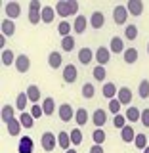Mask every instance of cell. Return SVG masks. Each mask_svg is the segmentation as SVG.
<instances>
[{"mask_svg":"<svg viewBox=\"0 0 149 153\" xmlns=\"http://www.w3.org/2000/svg\"><path fill=\"white\" fill-rule=\"evenodd\" d=\"M69 8H71V16H75L79 12V2L76 0H69Z\"/></svg>","mask_w":149,"mask_h":153,"instance_id":"obj_48","label":"cell"},{"mask_svg":"<svg viewBox=\"0 0 149 153\" xmlns=\"http://www.w3.org/2000/svg\"><path fill=\"white\" fill-rule=\"evenodd\" d=\"M57 115H59V119L63 123H69L71 119L75 117V111H73V107H71L69 103H61L59 107H57Z\"/></svg>","mask_w":149,"mask_h":153,"instance_id":"obj_3","label":"cell"},{"mask_svg":"<svg viewBox=\"0 0 149 153\" xmlns=\"http://www.w3.org/2000/svg\"><path fill=\"white\" fill-rule=\"evenodd\" d=\"M124 42H122V38H119V36H113L111 38V52H115V54H124Z\"/></svg>","mask_w":149,"mask_h":153,"instance_id":"obj_23","label":"cell"},{"mask_svg":"<svg viewBox=\"0 0 149 153\" xmlns=\"http://www.w3.org/2000/svg\"><path fill=\"white\" fill-rule=\"evenodd\" d=\"M75 121H76V124H86L88 123V111H86L84 107H80V109H76L75 111Z\"/></svg>","mask_w":149,"mask_h":153,"instance_id":"obj_28","label":"cell"},{"mask_svg":"<svg viewBox=\"0 0 149 153\" xmlns=\"http://www.w3.org/2000/svg\"><path fill=\"white\" fill-rule=\"evenodd\" d=\"M92 123H94L98 128H102L103 124L107 123V113H105L103 109H96L94 115H92Z\"/></svg>","mask_w":149,"mask_h":153,"instance_id":"obj_13","label":"cell"},{"mask_svg":"<svg viewBox=\"0 0 149 153\" xmlns=\"http://www.w3.org/2000/svg\"><path fill=\"white\" fill-rule=\"evenodd\" d=\"M57 33L61 35V38H65V36H69V33H71V23L69 21H61L59 25H57Z\"/></svg>","mask_w":149,"mask_h":153,"instance_id":"obj_33","label":"cell"},{"mask_svg":"<svg viewBox=\"0 0 149 153\" xmlns=\"http://www.w3.org/2000/svg\"><path fill=\"white\" fill-rule=\"evenodd\" d=\"M12 119H16L13 117V107L12 105H2V121L8 124Z\"/></svg>","mask_w":149,"mask_h":153,"instance_id":"obj_29","label":"cell"},{"mask_svg":"<svg viewBox=\"0 0 149 153\" xmlns=\"http://www.w3.org/2000/svg\"><path fill=\"white\" fill-rule=\"evenodd\" d=\"M19 121H21V124H23L25 128H33V124H35V123H33V121H35V117H33L31 113L23 111V113H21V117H19Z\"/></svg>","mask_w":149,"mask_h":153,"instance_id":"obj_30","label":"cell"},{"mask_svg":"<svg viewBox=\"0 0 149 153\" xmlns=\"http://www.w3.org/2000/svg\"><path fill=\"white\" fill-rule=\"evenodd\" d=\"M102 92H103V96H105L107 100H113L115 96H117L119 90H117V86H115L113 82H105V84H103V88H102Z\"/></svg>","mask_w":149,"mask_h":153,"instance_id":"obj_24","label":"cell"},{"mask_svg":"<svg viewBox=\"0 0 149 153\" xmlns=\"http://www.w3.org/2000/svg\"><path fill=\"white\" fill-rule=\"evenodd\" d=\"M143 153H149V146H147V147H145V149H143Z\"/></svg>","mask_w":149,"mask_h":153,"instance_id":"obj_52","label":"cell"},{"mask_svg":"<svg viewBox=\"0 0 149 153\" xmlns=\"http://www.w3.org/2000/svg\"><path fill=\"white\" fill-rule=\"evenodd\" d=\"M13 65H16V69L19 73H27L29 67H31V59H29V56H25V54H19L16 57V63Z\"/></svg>","mask_w":149,"mask_h":153,"instance_id":"obj_5","label":"cell"},{"mask_svg":"<svg viewBox=\"0 0 149 153\" xmlns=\"http://www.w3.org/2000/svg\"><path fill=\"white\" fill-rule=\"evenodd\" d=\"M124 36H126L128 40H136L138 38V27L136 25H128L124 29Z\"/></svg>","mask_w":149,"mask_h":153,"instance_id":"obj_37","label":"cell"},{"mask_svg":"<svg viewBox=\"0 0 149 153\" xmlns=\"http://www.w3.org/2000/svg\"><path fill=\"white\" fill-rule=\"evenodd\" d=\"M40 146L44 151H54L56 149V136L52 132H44L40 136Z\"/></svg>","mask_w":149,"mask_h":153,"instance_id":"obj_1","label":"cell"},{"mask_svg":"<svg viewBox=\"0 0 149 153\" xmlns=\"http://www.w3.org/2000/svg\"><path fill=\"white\" fill-rule=\"evenodd\" d=\"M61 48H63L65 52H71V50L75 48V38L71 36V35L65 36V38H61Z\"/></svg>","mask_w":149,"mask_h":153,"instance_id":"obj_36","label":"cell"},{"mask_svg":"<svg viewBox=\"0 0 149 153\" xmlns=\"http://www.w3.org/2000/svg\"><path fill=\"white\" fill-rule=\"evenodd\" d=\"M0 46H6V36H4V35L0 36Z\"/></svg>","mask_w":149,"mask_h":153,"instance_id":"obj_50","label":"cell"},{"mask_svg":"<svg viewBox=\"0 0 149 153\" xmlns=\"http://www.w3.org/2000/svg\"><path fill=\"white\" fill-rule=\"evenodd\" d=\"M71 142H73L75 146H79V143H82V132H80L79 128H75V130H71Z\"/></svg>","mask_w":149,"mask_h":153,"instance_id":"obj_42","label":"cell"},{"mask_svg":"<svg viewBox=\"0 0 149 153\" xmlns=\"http://www.w3.org/2000/svg\"><path fill=\"white\" fill-rule=\"evenodd\" d=\"M124 117H126V121H130V123H136V121H140V117H142V111L138 107H128L126 109V113H124Z\"/></svg>","mask_w":149,"mask_h":153,"instance_id":"obj_26","label":"cell"},{"mask_svg":"<svg viewBox=\"0 0 149 153\" xmlns=\"http://www.w3.org/2000/svg\"><path fill=\"white\" fill-rule=\"evenodd\" d=\"M134 146H136L138 149H145V147H147V136H145V134H136Z\"/></svg>","mask_w":149,"mask_h":153,"instance_id":"obj_34","label":"cell"},{"mask_svg":"<svg viewBox=\"0 0 149 153\" xmlns=\"http://www.w3.org/2000/svg\"><path fill=\"white\" fill-rule=\"evenodd\" d=\"M16 57H17V56H13L12 50H2V63H4V65L16 63Z\"/></svg>","mask_w":149,"mask_h":153,"instance_id":"obj_32","label":"cell"},{"mask_svg":"<svg viewBox=\"0 0 149 153\" xmlns=\"http://www.w3.org/2000/svg\"><path fill=\"white\" fill-rule=\"evenodd\" d=\"M29 21H31L33 25L40 23V21H42V16H40V12H35V10H29Z\"/></svg>","mask_w":149,"mask_h":153,"instance_id":"obj_44","label":"cell"},{"mask_svg":"<svg viewBox=\"0 0 149 153\" xmlns=\"http://www.w3.org/2000/svg\"><path fill=\"white\" fill-rule=\"evenodd\" d=\"M122 57H124V61H126V63H136L138 61V50L136 48H126V50H124V54H122Z\"/></svg>","mask_w":149,"mask_h":153,"instance_id":"obj_25","label":"cell"},{"mask_svg":"<svg viewBox=\"0 0 149 153\" xmlns=\"http://www.w3.org/2000/svg\"><path fill=\"white\" fill-rule=\"evenodd\" d=\"M76 79H79V71H76V67L75 65H65L63 67V80H65V82H75V80Z\"/></svg>","mask_w":149,"mask_h":153,"instance_id":"obj_8","label":"cell"},{"mask_svg":"<svg viewBox=\"0 0 149 153\" xmlns=\"http://www.w3.org/2000/svg\"><path fill=\"white\" fill-rule=\"evenodd\" d=\"M117 100H119L122 105H130V103H132V90L128 88V86H122V88H119Z\"/></svg>","mask_w":149,"mask_h":153,"instance_id":"obj_7","label":"cell"},{"mask_svg":"<svg viewBox=\"0 0 149 153\" xmlns=\"http://www.w3.org/2000/svg\"><path fill=\"white\" fill-rule=\"evenodd\" d=\"M4 12H6L8 19H12V21H13L16 17L21 16V6H19V2H10V4H6Z\"/></svg>","mask_w":149,"mask_h":153,"instance_id":"obj_9","label":"cell"},{"mask_svg":"<svg viewBox=\"0 0 149 153\" xmlns=\"http://www.w3.org/2000/svg\"><path fill=\"white\" fill-rule=\"evenodd\" d=\"M105 23V16L102 12H94L92 16H90V25H92L94 29H102Z\"/></svg>","mask_w":149,"mask_h":153,"instance_id":"obj_19","label":"cell"},{"mask_svg":"<svg viewBox=\"0 0 149 153\" xmlns=\"http://www.w3.org/2000/svg\"><path fill=\"white\" fill-rule=\"evenodd\" d=\"M113 124H115V128H121V130H122V128L126 126V117H124V115H121V113H119V115H115Z\"/></svg>","mask_w":149,"mask_h":153,"instance_id":"obj_40","label":"cell"},{"mask_svg":"<svg viewBox=\"0 0 149 153\" xmlns=\"http://www.w3.org/2000/svg\"><path fill=\"white\" fill-rule=\"evenodd\" d=\"M56 12H57V16H61V17H67V16H71L69 0H59V2L56 4Z\"/></svg>","mask_w":149,"mask_h":153,"instance_id":"obj_17","label":"cell"},{"mask_svg":"<svg viewBox=\"0 0 149 153\" xmlns=\"http://www.w3.org/2000/svg\"><path fill=\"white\" fill-rule=\"evenodd\" d=\"M126 10H128V13H132V16L140 17L142 13H143V2H142V0H128Z\"/></svg>","mask_w":149,"mask_h":153,"instance_id":"obj_6","label":"cell"},{"mask_svg":"<svg viewBox=\"0 0 149 153\" xmlns=\"http://www.w3.org/2000/svg\"><path fill=\"white\" fill-rule=\"evenodd\" d=\"M42 109H44V115H54L56 113L54 98H44V102H42Z\"/></svg>","mask_w":149,"mask_h":153,"instance_id":"obj_27","label":"cell"},{"mask_svg":"<svg viewBox=\"0 0 149 153\" xmlns=\"http://www.w3.org/2000/svg\"><path fill=\"white\" fill-rule=\"evenodd\" d=\"M65 153H79V151H76V149H67Z\"/></svg>","mask_w":149,"mask_h":153,"instance_id":"obj_51","label":"cell"},{"mask_svg":"<svg viewBox=\"0 0 149 153\" xmlns=\"http://www.w3.org/2000/svg\"><path fill=\"white\" fill-rule=\"evenodd\" d=\"M90 153H105L102 146H98V143H94L92 147H90Z\"/></svg>","mask_w":149,"mask_h":153,"instance_id":"obj_49","label":"cell"},{"mask_svg":"<svg viewBox=\"0 0 149 153\" xmlns=\"http://www.w3.org/2000/svg\"><path fill=\"white\" fill-rule=\"evenodd\" d=\"M27 98H29V102L36 103L38 100H40V88H38L36 84H29L27 86Z\"/></svg>","mask_w":149,"mask_h":153,"instance_id":"obj_18","label":"cell"},{"mask_svg":"<svg viewBox=\"0 0 149 153\" xmlns=\"http://www.w3.org/2000/svg\"><path fill=\"white\" fill-rule=\"evenodd\" d=\"M94 56H96V54L90 50L88 46H84V48H80V50H79V61H80L82 65H88L90 61L94 59Z\"/></svg>","mask_w":149,"mask_h":153,"instance_id":"obj_12","label":"cell"},{"mask_svg":"<svg viewBox=\"0 0 149 153\" xmlns=\"http://www.w3.org/2000/svg\"><path fill=\"white\" fill-rule=\"evenodd\" d=\"M121 138L124 143H132V140H136V132H134L132 124H126V126L121 130Z\"/></svg>","mask_w":149,"mask_h":153,"instance_id":"obj_14","label":"cell"},{"mask_svg":"<svg viewBox=\"0 0 149 153\" xmlns=\"http://www.w3.org/2000/svg\"><path fill=\"white\" fill-rule=\"evenodd\" d=\"M27 103H29L27 92H21V94H17V100H16V107H17V109H21V111H25Z\"/></svg>","mask_w":149,"mask_h":153,"instance_id":"obj_31","label":"cell"},{"mask_svg":"<svg viewBox=\"0 0 149 153\" xmlns=\"http://www.w3.org/2000/svg\"><path fill=\"white\" fill-rule=\"evenodd\" d=\"M29 10H35V12H42L40 2H38V0H31V2H29Z\"/></svg>","mask_w":149,"mask_h":153,"instance_id":"obj_47","label":"cell"},{"mask_svg":"<svg viewBox=\"0 0 149 153\" xmlns=\"http://www.w3.org/2000/svg\"><path fill=\"white\" fill-rule=\"evenodd\" d=\"M33 149H35V143H33L31 136L19 138V143H17V151L19 153H33Z\"/></svg>","mask_w":149,"mask_h":153,"instance_id":"obj_4","label":"cell"},{"mask_svg":"<svg viewBox=\"0 0 149 153\" xmlns=\"http://www.w3.org/2000/svg\"><path fill=\"white\" fill-rule=\"evenodd\" d=\"M92 138H94V143L102 146V143L105 142V132L102 130V128H96V130H94V134H92Z\"/></svg>","mask_w":149,"mask_h":153,"instance_id":"obj_39","label":"cell"},{"mask_svg":"<svg viewBox=\"0 0 149 153\" xmlns=\"http://www.w3.org/2000/svg\"><path fill=\"white\" fill-rule=\"evenodd\" d=\"M0 29H2V35L4 36H12L13 33H16V23H13L12 19H2Z\"/></svg>","mask_w":149,"mask_h":153,"instance_id":"obj_15","label":"cell"},{"mask_svg":"<svg viewBox=\"0 0 149 153\" xmlns=\"http://www.w3.org/2000/svg\"><path fill=\"white\" fill-rule=\"evenodd\" d=\"M94 92H96V90H94V84H90V82H86L84 86H82V96H84V98H94Z\"/></svg>","mask_w":149,"mask_h":153,"instance_id":"obj_43","label":"cell"},{"mask_svg":"<svg viewBox=\"0 0 149 153\" xmlns=\"http://www.w3.org/2000/svg\"><path fill=\"white\" fill-rule=\"evenodd\" d=\"M138 94H140L142 100H145L149 96V80H142L140 86H138Z\"/></svg>","mask_w":149,"mask_h":153,"instance_id":"obj_35","label":"cell"},{"mask_svg":"<svg viewBox=\"0 0 149 153\" xmlns=\"http://www.w3.org/2000/svg\"><path fill=\"white\" fill-rule=\"evenodd\" d=\"M61 61H63V59H61V54H59V52H52V54L48 56V65H50L52 69H59V67H61Z\"/></svg>","mask_w":149,"mask_h":153,"instance_id":"obj_22","label":"cell"},{"mask_svg":"<svg viewBox=\"0 0 149 153\" xmlns=\"http://www.w3.org/2000/svg\"><path fill=\"white\" fill-rule=\"evenodd\" d=\"M21 121L19 119H12L8 124H6V128H8V134L10 136H19V132H21Z\"/></svg>","mask_w":149,"mask_h":153,"instance_id":"obj_16","label":"cell"},{"mask_svg":"<svg viewBox=\"0 0 149 153\" xmlns=\"http://www.w3.org/2000/svg\"><path fill=\"white\" fill-rule=\"evenodd\" d=\"M147 54H149V44H147Z\"/></svg>","mask_w":149,"mask_h":153,"instance_id":"obj_53","label":"cell"},{"mask_svg":"<svg viewBox=\"0 0 149 153\" xmlns=\"http://www.w3.org/2000/svg\"><path fill=\"white\" fill-rule=\"evenodd\" d=\"M31 115H33V117H35V119H40L42 117V115H44V109H42L40 107V105H33V107H31Z\"/></svg>","mask_w":149,"mask_h":153,"instance_id":"obj_45","label":"cell"},{"mask_svg":"<svg viewBox=\"0 0 149 153\" xmlns=\"http://www.w3.org/2000/svg\"><path fill=\"white\" fill-rule=\"evenodd\" d=\"M40 16H42V21H44V23H52V21H54V17H56V10L52 8V6H42Z\"/></svg>","mask_w":149,"mask_h":153,"instance_id":"obj_21","label":"cell"},{"mask_svg":"<svg viewBox=\"0 0 149 153\" xmlns=\"http://www.w3.org/2000/svg\"><path fill=\"white\" fill-rule=\"evenodd\" d=\"M109 57H111V50H107V48L99 46L98 50H96V61H98V65H103L109 63Z\"/></svg>","mask_w":149,"mask_h":153,"instance_id":"obj_10","label":"cell"},{"mask_svg":"<svg viewBox=\"0 0 149 153\" xmlns=\"http://www.w3.org/2000/svg\"><path fill=\"white\" fill-rule=\"evenodd\" d=\"M121 102H119L117 98H113V100H109V111L115 113V115H119V111H121Z\"/></svg>","mask_w":149,"mask_h":153,"instance_id":"obj_41","label":"cell"},{"mask_svg":"<svg viewBox=\"0 0 149 153\" xmlns=\"http://www.w3.org/2000/svg\"><path fill=\"white\" fill-rule=\"evenodd\" d=\"M113 19H115V23H117V25H124V23H126V19H128V10H126V6H115V10H113Z\"/></svg>","mask_w":149,"mask_h":153,"instance_id":"obj_2","label":"cell"},{"mask_svg":"<svg viewBox=\"0 0 149 153\" xmlns=\"http://www.w3.org/2000/svg\"><path fill=\"white\" fill-rule=\"evenodd\" d=\"M86 25H88V21H86V17H84V16H76V17H75V23H73L75 33L82 35V33L86 31Z\"/></svg>","mask_w":149,"mask_h":153,"instance_id":"obj_20","label":"cell"},{"mask_svg":"<svg viewBox=\"0 0 149 153\" xmlns=\"http://www.w3.org/2000/svg\"><path fill=\"white\" fill-rule=\"evenodd\" d=\"M140 123L143 124V126H149V109H143V111H142Z\"/></svg>","mask_w":149,"mask_h":153,"instance_id":"obj_46","label":"cell"},{"mask_svg":"<svg viewBox=\"0 0 149 153\" xmlns=\"http://www.w3.org/2000/svg\"><path fill=\"white\" fill-rule=\"evenodd\" d=\"M92 75H94V79H96V80H103L105 76H107V73H105V67H103V65H98V67H94Z\"/></svg>","mask_w":149,"mask_h":153,"instance_id":"obj_38","label":"cell"},{"mask_svg":"<svg viewBox=\"0 0 149 153\" xmlns=\"http://www.w3.org/2000/svg\"><path fill=\"white\" fill-rule=\"evenodd\" d=\"M71 134L69 132H65V130H61L59 134H57V146L61 147L63 151H67V149H71Z\"/></svg>","mask_w":149,"mask_h":153,"instance_id":"obj_11","label":"cell"}]
</instances>
